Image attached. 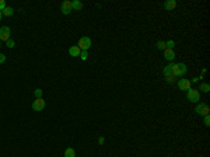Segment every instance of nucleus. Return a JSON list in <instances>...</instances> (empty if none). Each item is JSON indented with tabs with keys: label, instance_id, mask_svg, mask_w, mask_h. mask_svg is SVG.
Masks as SVG:
<instances>
[{
	"label": "nucleus",
	"instance_id": "nucleus-1",
	"mask_svg": "<svg viewBox=\"0 0 210 157\" xmlns=\"http://www.w3.org/2000/svg\"><path fill=\"white\" fill-rule=\"evenodd\" d=\"M186 72H188V67L185 63H172V76L174 77L185 76Z\"/></svg>",
	"mask_w": 210,
	"mask_h": 157
},
{
	"label": "nucleus",
	"instance_id": "nucleus-2",
	"mask_svg": "<svg viewBox=\"0 0 210 157\" xmlns=\"http://www.w3.org/2000/svg\"><path fill=\"white\" fill-rule=\"evenodd\" d=\"M91 39H90V37H81L79 39V45L77 46L80 48V51H88L91 48Z\"/></svg>",
	"mask_w": 210,
	"mask_h": 157
},
{
	"label": "nucleus",
	"instance_id": "nucleus-3",
	"mask_svg": "<svg viewBox=\"0 0 210 157\" xmlns=\"http://www.w3.org/2000/svg\"><path fill=\"white\" fill-rule=\"evenodd\" d=\"M186 98H188V101H191V102H198V101H200V93L198 91V90L191 88V90L186 91Z\"/></svg>",
	"mask_w": 210,
	"mask_h": 157
},
{
	"label": "nucleus",
	"instance_id": "nucleus-4",
	"mask_svg": "<svg viewBox=\"0 0 210 157\" xmlns=\"http://www.w3.org/2000/svg\"><path fill=\"white\" fill-rule=\"evenodd\" d=\"M10 35H11V31L8 27H0V42L4 41V42H7L10 39Z\"/></svg>",
	"mask_w": 210,
	"mask_h": 157
},
{
	"label": "nucleus",
	"instance_id": "nucleus-5",
	"mask_svg": "<svg viewBox=\"0 0 210 157\" xmlns=\"http://www.w3.org/2000/svg\"><path fill=\"white\" fill-rule=\"evenodd\" d=\"M195 112L198 114V115H209V112H210V108L207 107V104H198L196 105V108H195Z\"/></svg>",
	"mask_w": 210,
	"mask_h": 157
},
{
	"label": "nucleus",
	"instance_id": "nucleus-6",
	"mask_svg": "<svg viewBox=\"0 0 210 157\" xmlns=\"http://www.w3.org/2000/svg\"><path fill=\"white\" fill-rule=\"evenodd\" d=\"M178 88L182 90V91L191 90V80H188V79H181V80L178 81Z\"/></svg>",
	"mask_w": 210,
	"mask_h": 157
},
{
	"label": "nucleus",
	"instance_id": "nucleus-7",
	"mask_svg": "<svg viewBox=\"0 0 210 157\" xmlns=\"http://www.w3.org/2000/svg\"><path fill=\"white\" fill-rule=\"evenodd\" d=\"M72 2L70 0H65L63 3H62V6H60V11L63 13V14H70L72 13Z\"/></svg>",
	"mask_w": 210,
	"mask_h": 157
},
{
	"label": "nucleus",
	"instance_id": "nucleus-8",
	"mask_svg": "<svg viewBox=\"0 0 210 157\" xmlns=\"http://www.w3.org/2000/svg\"><path fill=\"white\" fill-rule=\"evenodd\" d=\"M45 108V100L42 98H36L32 102V110L34 111H42Z\"/></svg>",
	"mask_w": 210,
	"mask_h": 157
},
{
	"label": "nucleus",
	"instance_id": "nucleus-9",
	"mask_svg": "<svg viewBox=\"0 0 210 157\" xmlns=\"http://www.w3.org/2000/svg\"><path fill=\"white\" fill-rule=\"evenodd\" d=\"M164 58H165V60H168V62H172L175 59V52L172 51V49H164Z\"/></svg>",
	"mask_w": 210,
	"mask_h": 157
},
{
	"label": "nucleus",
	"instance_id": "nucleus-10",
	"mask_svg": "<svg viewBox=\"0 0 210 157\" xmlns=\"http://www.w3.org/2000/svg\"><path fill=\"white\" fill-rule=\"evenodd\" d=\"M80 53H81V51H80V48L77 46V45H74V46H70V48H69V55L73 56V58H79Z\"/></svg>",
	"mask_w": 210,
	"mask_h": 157
},
{
	"label": "nucleus",
	"instance_id": "nucleus-11",
	"mask_svg": "<svg viewBox=\"0 0 210 157\" xmlns=\"http://www.w3.org/2000/svg\"><path fill=\"white\" fill-rule=\"evenodd\" d=\"M163 6H164V9H165L167 11L174 10V9L177 7V2H175V0H168V2H165Z\"/></svg>",
	"mask_w": 210,
	"mask_h": 157
},
{
	"label": "nucleus",
	"instance_id": "nucleus-12",
	"mask_svg": "<svg viewBox=\"0 0 210 157\" xmlns=\"http://www.w3.org/2000/svg\"><path fill=\"white\" fill-rule=\"evenodd\" d=\"M163 73H164V76L165 77H170V76H172V63H170L168 66H165L163 69Z\"/></svg>",
	"mask_w": 210,
	"mask_h": 157
},
{
	"label": "nucleus",
	"instance_id": "nucleus-13",
	"mask_svg": "<svg viewBox=\"0 0 210 157\" xmlns=\"http://www.w3.org/2000/svg\"><path fill=\"white\" fill-rule=\"evenodd\" d=\"M72 9L73 10L80 11L81 9H83V3H81L80 0H74V2H72Z\"/></svg>",
	"mask_w": 210,
	"mask_h": 157
},
{
	"label": "nucleus",
	"instance_id": "nucleus-14",
	"mask_svg": "<svg viewBox=\"0 0 210 157\" xmlns=\"http://www.w3.org/2000/svg\"><path fill=\"white\" fill-rule=\"evenodd\" d=\"M65 157H76V152H74V149L67 147V149L65 150Z\"/></svg>",
	"mask_w": 210,
	"mask_h": 157
},
{
	"label": "nucleus",
	"instance_id": "nucleus-15",
	"mask_svg": "<svg viewBox=\"0 0 210 157\" xmlns=\"http://www.w3.org/2000/svg\"><path fill=\"white\" fill-rule=\"evenodd\" d=\"M2 13H3V15H6V17H10V15H13L14 10H13V7H6Z\"/></svg>",
	"mask_w": 210,
	"mask_h": 157
},
{
	"label": "nucleus",
	"instance_id": "nucleus-16",
	"mask_svg": "<svg viewBox=\"0 0 210 157\" xmlns=\"http://www.w3.org/2000/svg\"><path fill=\"white\" fill-rule=\"evenodd\" d=\"M199 90H202L203 93H209V91H210V86H209L207 83H202V84L199 86Z\"/></svg>",
	"mask_w": 210,
	"mask_h": 157
},
{
	"label": "nucleus",
	"instance_id": "nucleus-17",
	"mask_svg": "<svg viewBox=\"0 0 210 157\" xmlns=\"http://www.w3.org/2000/svg\"><path fill=\"white\" fill-rule=\"evenodd\" d=\"M156 46H157V49L164 51V49H165V41H158V42L156 44Z\"/></svg>",
	"mask_w": 210,
	"mask_h": 157
},
{
	"label": "nucleus",
	"instance_id": "nucleus-18",
	"mask_svg": "<svg viewBox=\"0 0 210 157\" xmlns=\"http://www.w3.org/2000/svg\"><path fill=\"white\" fill-rule=\"evenodd\" d=\"M175 46V42L172 39H170V41H165V48L167 49H172V48Z\"/></svg>",
	"mask_w": 210,
	"mask_h": 157
},
{
	"label": "nucleus",
	"instance_id": "nucleus-19",
	"mask_svg": "<svg viewBox=\"0 0 210 157\" xmlns=\"http://www.w3.org/2000/svg\"><path fill=\"white\" fill-rule=\"evenodd\" d=\"M34 95H35L36 98H42V90L41 88H36L35 91H34Z\"/></svg>",
	"mask_w": 210,
	"mask_h": 157
},
{
	"label": "nucleus",
	"instance_id": "nucleus-20",
	"mask_svg": "<svg viewBox=\"0 0 210 157\" xmlns=\"http://www.w3.org/2000/svg\"><path fill=\"white\" fill-rule=\"evenodd\" d=\"M80 58H81V60H87L88 52L87 51H81V53H80Z\"/></svg>",
	"mask_w": 210,
	"mask_h": 157
},
{
	"label": "nucleus",
	"instance_id": "nucleus-21",
	"mask_svg": "<svg viewBox=\"0 0 210 157\" xmlns=\"http://www.w3.org/2000/svg\"><path fill=\"white\" fill-rule=\"evenodd\" d=\"M14 45H15V42L13 39H8L7 42H6V46L7 48H14Z\"/></svg>",
	"mask_w": 210,
	"mask_h": 157
},
{
	"label": "nucleus",
	"instance_id": "nucleus-22",
	"mask_svg": "<svg viewBox=\"0 0 210 157\" xmlns=\"http://www.w3.org/2000/svg\"><path fill=\"white\" fill-rule=\"evenodd\" d=\"M6 7H7V6H6V2H4V0H0V11H3Z\"/></svg>",
	"mask_w": 210,
	"mask_h": 157
},
{
	"label": "nucleus",
	"instance_id": "nucleus-23",
	"mask_svg": "<svg viewBox=\"0 0 210 157\" xmlns=\"http://www.w3.org/2000/svg\"><path fill=\"white\" fill-rule=\"evenodd\" d=\"M205 125L210 126V115H205Z\"/></svg>",
	"mask_w": 210,
	"mask_h": 157
},
{
	"label": "nucleus",
	"instance_id": "nucleus-24",
	"mask_svg": "<svg viewBox=\"0 0 210 157\" xmlns=\"http://www.w3.org/2000/svg\"><path fill=\"white\" fill-rule=\"evenodd\" d=\"M165 80H167V83H174V81H175V77H174V76L165 77Z\"/></svg>",
	"mask_w": 210,
	"mask_h": 157
},
{
	"label": "nucleus",
	"instance_id": "nucleus-25",
	"mask_svg": "<svg viewBox=\"0 0 210 157\" xmlns=\"http://www.w3.org/2000/svg\"><path fill=\"white\" fill-rule=\"evenodd\" d=\"M4 62H6V55L0 53V63H4Z\"/></svg>",
	"mask_w": 210,
	"mask_h": 157
},
{
	"label": "nucleus",
	"instance_id": "nucleus-26",
	"mask_svg": "<svg viewBox=\"0 0 210 157\" xmlns=\"http://www.w3.org/2000/svg\"><path fill=\"white\" fill-rule=\"evenodd\" d=\"M104 142H105L104 138H98V143H100V145H104Z\"/></svg>",
	"mask_w": 210,
	"mask_h": 157
},
{
	"label": "nucleus",
	"instance_id": "nucleus-27",
	"mask_svg": "<svg viewBox=\"0 0 210 157\" xmlns=\"http://www.w3.org/2000/svg\"><path fill=\"white\" fill-rule=\"evenodd\" d=\"M2 19H3V13L0 11V21H2Z\"/></svg>",
	"mask_w": 210,
	"mask_h": 157
}]
</instances>
